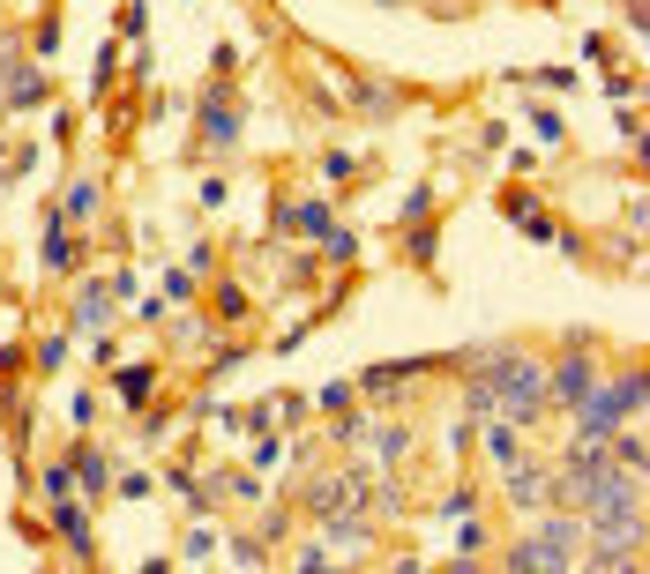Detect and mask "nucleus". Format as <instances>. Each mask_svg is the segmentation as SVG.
<instances>
[{
  "label": "nucleus",
  "instance_id": "5",
  "mask_svg": "<svg viewBox=\"0 0 650 574\" xmlns=\"http://www.w3.org/2000/svg\"><path fill=\"white\" fill-rule=\"evenodd\" d=\"M45 90H53V82H45L38 68H31V60H23V52L8 45V82H0V97H8V105L23 113V105H45Z\"/></svg>",
  "mask_w": 650,
  "mask_h": 574
},
{
  "label": "nucleus",
  "instance_id": "17",
  "mask_svg": "<svg viewBox=\"0 0 650 574\" xmlns=\"http://www.w3.org/2000/svg\"><path fill=\"white\" fill-rule=\"evenodd\" d=\"M411 455V425H382V462H404Z\"/></svg>",
  "mask_w": 650,
  "mask_h": 574
},
{
  "label": "nucleus",
  "instance_id": "3",
  "mask_svg": "<svg viewBox=\"0 0 650 574\" xmlns=\"http://www.w3.org/2000/svg\"><path fill=\"white\" fill-rule=\"evenodd\" d=\"M509 567H576V523H554L538 537H516L509 544Z\"/></svg>",
  "mask_w": 650,
  "mask_h": 574
},
{
  "label": "nucleus",
  "instance_id": "2",
  "mask_svg": "<svg viewBox=\"0 0 650 574\" xmlns=\"http://www.w3.org/2000/svg\"><path fill=\"white\" fill-rule=\"evenodd\" d=\"M591 388H599V366H591V336H576V343L561 351V366L546 373V396H554L561 410H576L583 396H591Z\"/></svg>",
  "mask_w": 650,
  "mask_h": 574
},
{
  "label": "nucleus",
  "instance_id": "18",
  "mask_svg": "<svg viewBox=\"0 0 650 574\" xmlns=\"http://www.w3.org/2000/svg\"><path fill=\"white\" fill-rule=\"evenodd\" d=\"M68 216H90V209H97V179H76V187H68Z\"/></svg>",
  "mask_w": 650,
  "mask_h": 574
},
{
  "label": "nucleus",
  "instance_id": "19",
  "mask_svg": "<svg viewBox=\"0 0 650 574\" xmlns=\"http://www.w3.org/2000/svg\"><path fill=\"white\" fill-rule=\"evenodd\" d=\"M404 261H411V269H433V232H411V246H404Z\"/></svg>",
  "mask_w": 650,
  "mask_h": 574
},
{
  "label": "nucleus",
  "instance_id": "20",
  "mask_svg": "<svg viewBox=\"0 0 650 574\" xmlns=\"http://www.w3.org/2000/svg\"><path fill=\"white\" fill-rule=\"evenodd\" d=\"M472 507H478V492H472V485H456L449 500H441V515H449V523H456V515H472Z\"/></svg>",
  "mask_w": 650,
  "mask_h": 574
},
{
  "label": "nucleus",
  "instance_id": "9",
  "mask_svg": "<svg viewBox=\"0 0 650 574\" xmlns=\"http://www.w3.org/2000/svg\"><path fill=\"white\" fill-rule=\"evenodd\" d=\"M105 321H113V291L83 284V291H76V328H105Z\"/></svg>",
  "mask_w": 650,
  "mask_h": 574
},
{
  "label": "nucleus",
  "instance_id": "6",
  "mask_svg": "<svg viewBox=\"0 0 650 574\" xmlns=\"http://www.w3.org/2000/svg\"><path fill=\"white\" fill-rule=\"evenodd\" d=\"M509 500H516V507H546V500H554V478H546V470H531V462H509Z\"/></svg>",
  "mask_w": 650,
  "mask_h": 574
},
{
  "label": "nucleus",
  "instance_id": "14",
  "mask_svg": "<svg viewBox=\"0 0 650 574\" xmlns=\"http://www.w3.org/2000/svg\"><path fill=\"white\" fill-rule=\"evenodd\" d=\"M359 113H367V120H390L396 90H390V82H359Z\"/></svg>",
  "mask_w": 650,
  "mask_h": 574
},
{
  "label": "nucleus",
  "instance_id": "21",
  "mask_svg": "<svg viewBox=\"0 0 650 574\" xmlns=\"http://www.w3.org/2000/svg\"><path fill=\"white\" fill-rule=\"evenodd\" d=\"M427 209H433V195H427V187H419V195H404V209H396V224H419Z\"/></svg>",
  "mask_w": 650,
  "mask_h": 574
},
{
  "label": "nucleus",
  "instance_id": "11",
  "mask_svg": "<svg viewBox=\"0 0 650 574\" xmlns=\"http://www.w3.org/2000/svg\"><path fill=\"white\" fill-rule=\"evenodd\" d=\"M45 269H53V277H68V269H76V239L60 232V216H45Z\"/></svg>",
  "mask_w": 650,
  "mask_h": 574
},
{
  "label": "nucleus",
  "instance_id": "7",
  "mask_svg": "<svg viewBox=\"0 0 650 574\" xmlns=\"http://www.w3.org/2000/svg\"><path fill=\"white\" fill-rule=\"evenodd\" d=\"M351 500H359V478H314V492H306L314 515H345Z\"/></svg>",
  "mask_w": 650,
  "mask_h": 574
},
{
  "label": "nucleus",
  "instance_id": "8",
  "mask_svg": "<svg viewBox=\"0 0 650 574\" xmlns=\"http://www.w3.org/2000/svg\"><path fill=\"white\" fill-rule=\"evenodd\" d=\"M53 523H60V537H68V552L90 560V515L76 507V492H68V500H53Z\"/></svg>",
  "mask_w": 650,
  "mask_h": 574
},
{
  "label": "nucleus",
  "instance_id": "1",
  "mask_svg": "<svg viewBox=\"0 0 650 574\" xmlns=\"http://www.w3.org/2000/svg\"><path fill=\"white\" fill-rule=\"evenodd\" d=\"M472 388H464V410L472 418H509V425H538L554 396H546V366L531 351H472Z\"/></svg>",
  "mask_w": 650,
  "mask_h": 574
},
{
  "label": "nucleus",
  "instance_id": "10",
  "mask_svg": "<svg viewBox=\"0 0 650 574\" xmlns=\"http://www.w3.org/2000/svg\"><path fill=\"white\" fill-rule=\"evenodd\" d=\"M76 478H83V500H105V492H113V470H105L97 448H76Z\"/></svg>",
  "mask_w": 650,
  "mask_h": 574
},
{
  "label": "nucleus",
  "instance_id": "13",
  "mask_svg": "<svg viewBox=\"0 0 650 574\" xmlns=\"http://www.w3.org/2000/svg\"><path fill=\"white\" fill-rule=\"evenodd\" d=\"M285 232H306V239H322V232H329V202H300V209H285Z\"/></svg>",
  "mask_w": 650,
  "mask_h": 574
},
{
  "label": "nucleus",
  "instance_id": "15",
  "mask_svg": "<svg viewBox=\"0 0 650 574\" xmlns=\"http://www.w3.org/2000/svg\"><path fill=\"white\" fill-rule=\"evenodd\" d=\"M486 448H494V462H516V455H523L516 425H509V418H494V433H486Z\"/></svg>",
  "mask_w": 650,
  "mask_h": 574
},
{
  "label": "nucleus",
  "instance_id": "12",
  "mask_svg": "<svg viewBox=\"0 0 650 574\" xmlns=\"http://www.w3.org/2000/svg\"><path fill=\"white\" fill-rule=\"evenodd\" d=\"M113 388H120V403H150V388H158V366H120V373H113Z\"/></svg>",
  "mask_w": 650,
  "mask_h": 574
},
{
  "label": "nucleus",
  "instance_id": "16",
  "mask_svg": "<svg viewBox=\"0 0 650 574\" xmlns=\"http://www.w3.org/2000/svg\"><path fill=\"white\" fill-rule=\"evenodd\" d=\"M76 492V462H45V500H68Z\"/></svg>",
  "mask_w": 650,
  "mask_h": 574
},
{
  "label": "nucleus",
  "instance_id": "4",
  "mask_svg": "<svg viewBox=\"0 0 650 574\" xmlns=\"http://www.w3.org/2000/svg\"><path fill=\"white\" fill-rule=\"evenodd\" d=\"M195 142L202 150H240V113H232V97H202V113H195Z\"/></svg>",
  "mask_w": 650,
  "mask_h": 574
}]
</instances>
